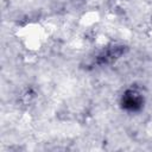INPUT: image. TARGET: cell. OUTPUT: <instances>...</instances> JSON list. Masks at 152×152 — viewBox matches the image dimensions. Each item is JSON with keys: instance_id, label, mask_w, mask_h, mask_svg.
I'll use <instances>...</instances> for the list:
<instances>
[{"instance_id": "obj_1", "label": "cell", "mask_w": 152, "mask_h": 152, "mask_svg": "<svg viewBox=\"0 0 152 152\" xmlns=\"http://www.w3.org/2000/svg\"><path fill=\"white\" fill-rule=\"evenodd\" d=\"M121 104L126 110L129 112H135L139 110L142 106V96L137 91V90H127L121 100Z\"/></svg>"}, {"instance_id": "obj_2", "label": "cell", "mask_w": 152, "mask_h": 152, "mask_svg": "<svg viewBox=\"0 0 152 152\" xmlns=\"http://www.w3.org/2000/svg\"><path fill=\"white\" fill-rule=\"evenodd\" d=\"M121 55V49H118V48H114V49H110L103 53H101L97 58V63L100 64H106V63H109L112 62L113 59L116 58V56H120Z\"/></svg>"}]
</instances>
